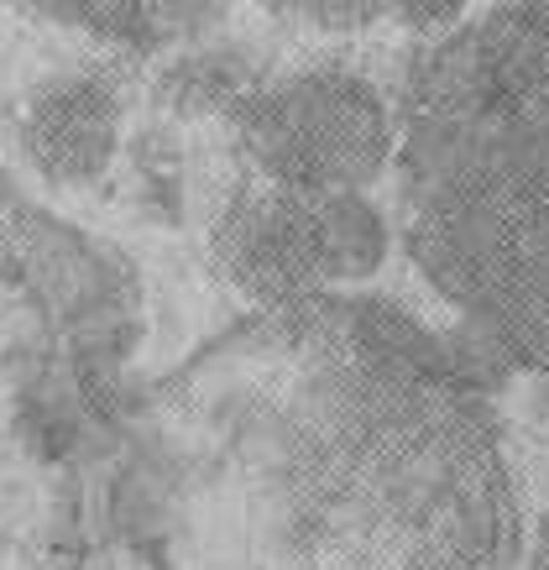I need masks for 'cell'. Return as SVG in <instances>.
I'll list each match as a JSON object with an SVG mask.
<instances>
[{
    "instance_id": "5b68a950",
    "label": "cell",
    "mask_w": 549,
    "mask_h": 570,
    "mask_svg": "<svg viewBox=\"0 0 549 570\" xmlns=\"http://www.w3.org/2000/svg\"><path fill=\"white\" fill-rule=\"evenodd\" d=\"M257 184L298 194H366L398 153V116L351 69H298L257 85L236 116Z\"/></svg>"
},
{
    "instance_id": "52a82bcc",
    "label": "cell",
    "mask_w": 549,
    "mask_h": 570,
    "mask_svg": "<svg viewBox=\"0 0 549 570\" xmlns=\"http://www.w3.org/2000/svg\"><path fill=\"white\" fill-rule=\"evenodd\" d=\"M32 17L69 21V27H85L95 37H110L120 48L157 52L178 37L199 32L220 11L215 6H126V0H116V6H32Z\"/></svg>"
},
{
    "instance_id": "ba28073f",
    "label": "cell",
    "mask_w": 549,
    "mask_h": 570,
    "mask_svg": "<svg viewBox=\"0 0 549 570\" xmlns=\"http://www.w3.org/2000/svg\"><path fill=\"white\" fill-rule=\"evenodd\" d=\"M168 95L178 110H231L236 116L241 105L252 100V89L262 79H252L246 69V52L236 48H199V52H184L173 58L168 69Z\"/></svg>"
},
{
    "instance_id": "7a4b0ae2",
    "label": "cell",
    "mask_w": 549,
    "mask_h": 570,
    "mask_svg": "<svg viewBox=\"0 0 549 570\" xmlns=\"http://www.w3.org/2000/svg\"><path fill=\"white\" fill-rule=\"evenodd\" d=\"M398 236L508 366L549 377V0L455 21L398 105Z\"/></svg>"
},
{
    "instance_id": "6da1fadb",
    "label": "cell",
    "mask_w": 549,
    "mask_h": 570,
    "mask_svg": "<svg viewBox=\"0 0 549 570\" xmlns=\"http://www.w3.org/2000/svg\"><path fill=\"white\" fill-rule=\"evenodd\" d=\"M492 403L382 298L252 309L69 461L63 570H523Z\"/></svg>"
},
{
    "instance_id": "3957f363",
    "label": "cell",
    "mask_w": 549,
    "mask_h": 570,
    "mask_svg": "<svg viewBox=\"0 0 549 570\" xmlns=\"http://www.w3.org/2000/svg\"><path fill=\"white\" fill-rule=\"evenodd\" d=\"M0 277L42 320V351L116 409L120 366L141 341L137 267L0 178Z\"/></svg>"
},
{
    "instance_id": "9c48e42d",
    "label": "cell",
    "mask_w": 549,
    "mask_h": 570,
    "mask_svg": "<svg viewBox=\"0 0 549 570\" xmlns=\"http://www.w3.org/2000/svg\"><path fill=\"white\" fill-rule=\"evenodd\" d=\"M298 17L320 21V27H361V21H382L388 6H298Z\"/></svg>"
},
{
    "instance_id": "8992f818",
    "label": "cell",
    "mask_w": 549,
    "mask_h": 570,
    "mask_svg": "<svg viewBox=\"0 0 549 570\" xmlns=\"http://www.w3.org/2000/svg\"><path fill=\"white\" fill-rule=\"evenodd\" d=\"M126 137L120 85L105 69H58L27 89L17 110L21 157L48 184L79 189L116 163Z\"/></svg>"
},
{
    "instance_id": "277c9868",
    "label": "cell",
    "mask_w": 549,
    "mask_h": 570,
    "mask_svg": "<svg viewBox=\"0 0 549 570\" xmlns=\"http://www.w3.org/2000/svg\"><path fill=\"white\" fill-rule=\"evenodd\" d=\"M209 257L252 309L356 294L388 257V220L366 194L241 184L215 220Z\"/></svg>"
}]
</instances>
